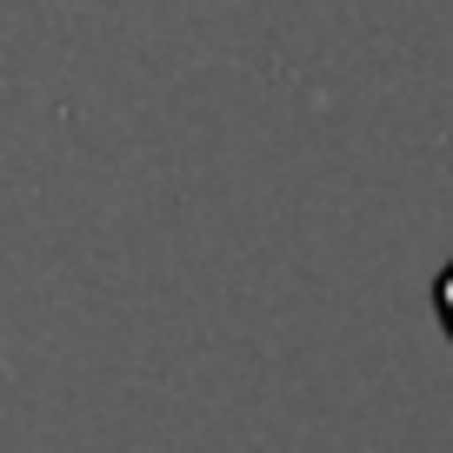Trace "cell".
<instances>
[{
  "instance_id": "cell-1",
  "label": "cell",
  "mask_w": 453,
  "mask_h": 453,
  "mask_svg": "<svg viewBox=\"0 0 453 453\" xmlns=\"http://www.w3.org/2000/svg\"><path fill=\"white\" fill-rule=\"evenodd\" d=\"M434 313H440V334L453 340V260L434 273Z\"/></svg>"
}]
</instances>
